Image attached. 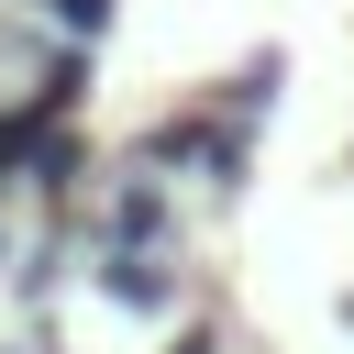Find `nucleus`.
Masks as SVG:
<instances>
[{
  "mask_svg": "<svg viewBox=\"0 0 354 354\" xmlns=\"http://www.w3.org/2000/svg\"><path fill=\"white\" fill-rule=\"evenodd\" d=\"M111 299H133V310H166V266L122 243V254H111Z\"/></svg>",
  "mask_w": 354,
  "mask_h": 354,
  "instance_id": "obj_1",
  "label": "nucleus"
},
{
  "mask_svg": "<svg viewBox=\"0 0 354 354\" xmlns=\"http://www.w3.org/2000/svg\"><path fill=\"white\" fill-rule=\"evenodd\" d=\"M177 354H221V343H210V332H188V343H177Z\"/></svg>",
  "mask_w": 354,
  "mask_h": 354,
  "instance_id": "obj_3",
  "label": "nucleus"
},
{
  "mask_svg": "<svg viewBox=\"0 0 354 354\" xmlns=\"http://www.w3.org/2000/svg\"><path fill=\"white\" fill-rule=\"evenodd\" d=\"M55 11H66V22H77V33H88V22H100V11H111V0H55Z\"/></svg>",
  "mask_w": 354,
  "mask_h": 354,
  "instance_id": "obj_2",
  "label": "nucleus"
}]
</instances>
